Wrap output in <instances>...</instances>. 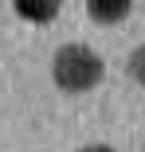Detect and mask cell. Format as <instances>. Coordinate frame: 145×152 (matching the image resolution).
<instances>
[{
  "mask_svg": "<svg viewBox=\"0 0 145 152\" xmlns=\"http://www.w3.org/2000/svg\"><path fill=\"white\" fill-rule=\"evenodd\" d=\"M106 66L94 47L86 43H67L55 51V63H51V78L59 90H67V94H86V90H94L102 82Z\"/></svg>",
  "mask_w": 145,
  "mask_h": 152,
  "instance_id": "cell-1",
  "label": "cell"
},
{
  "mask_svg": "<svg viewBox=\"0 0 145 152\" xmlns=\"http://www.w3.org/2000/svg\"><path fill=\"white\" fill-rule=\"evenodd\" d=\"M86 12H90L94 23H118V20H126L133 8H129V4H102V0H90Z\"/></svg>",
  "mask_w": 145,
  "mask_h": 152,
  "instance_id": "cell-2",
  "label": "cell"
},
{
  "mask_svg": "<svg viewBox=\"0 0 145 152\" xmlns=\"http://www.w3.org/2000/svg\"><path fill=\"white\" fill-rule=\"evenodd\" d=\"M12 8H16V16L32 20V23H47V20L59 16V4H27V0H16Z\"/></svg>",
  "mask_w": 145,
  "mask_h": 152,
  "instance_id": "cell-3",
  "label": "cell"
},
{
  "mask_svg": "<svg viewBox=\"0 0 145 152\" xmlns=\"http://www.w3.org/2000/svg\"><path fill=\"white\" fill-rule=\"evenodd\" d=\"M126 70H129V78H137V82L145 86V43L129 51V63H126Z\"/></svg>",
  "mask_w": 145,
  "mask_h": 152,
  "instance_id": "cell-4",
  "label": "cell"
},
{
  "mask_svg": "<svg viewBox=\"0 0 145 152\" xmlns=\"http://www.w3.org/2000/svg\"><path fill=\"white\" fill-rule=\"evenodd\" d=\"M78 152H114L110 144H86V148H78Z\"/></svg>",
  "mask_w": 145,
  "mask_h": 152,
  "instance_id": "cell-5",
  "label": "cell"
}]
</instances>
